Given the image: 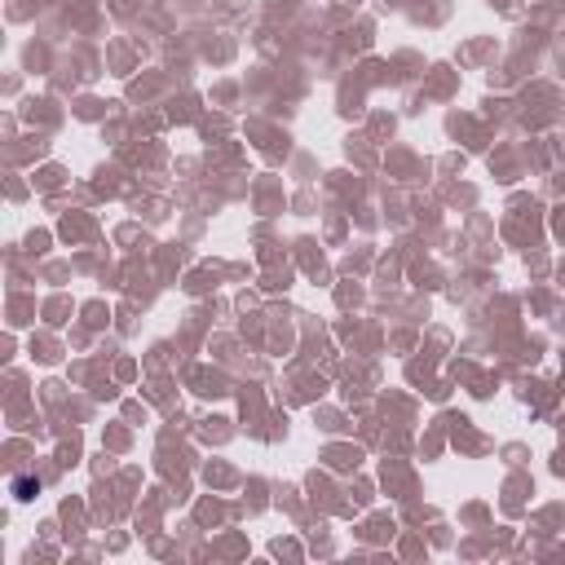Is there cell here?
Listing matches in <instances>:
<instances>
[{"instance_id": "6da1fadb", "label": "cell", "mask_w": 565, "mask_h": 565, "mask_svg": "<svg viewBox=\"0 0 565 565\" xmlns=\"http://www.w3.org/2000/svg\"><path fill=\"white\" fill-rule=\"evenodd\" d=\"M9 494H13V499H22V503H26V499H35V494H40V477L18 472V477L9 481Z\"/></svg>"}]
</instances>
